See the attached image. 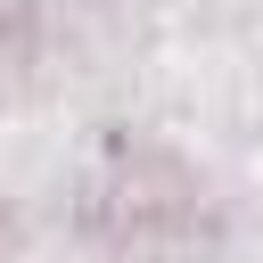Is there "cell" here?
I'll return each mask as SVG.
<instances>
[{
  "mask_svg": "<svg viewBox=\"0 0 263 263\" xmlns=\"http://www.w3.org/2000/svg\"><path fill=\"white\" fill-rule=\"evenodd\" d=\"M90 214H99L107 238H173V230H189V214H197V181H189L173 156L148 148V156H123V164L99 181Z\"/></svg>",
  "mask_w": 263,
  "mask_h": 263,
  "instance_id": "obj_1",
  "label": "cell"
},
{
  "mask_svg": "<svg viewBox=\"0 0 263 263\" xmlns=\"http://www.w3.org/2000/svg\"><path fill=\"white\" fill-rule=\"evenodd\" d=\"M25 8H33V0H0V33H16V25H25Z\"/></svg>",
  "mask_w": 263,
  "mask_h": 263,
  "instance_id": "obj_2",
  "label": "cell"
},
{
  "mask_svg": "<svg viewBox=\"0 0 263 263\" xmlns=\"http://www.w3.org/2000/svg\"><path fill=\"white\" fill-rule=\"evenodd\" d=\"M8 238H16V222H8V214H0V255H8Z\"/></svg>",
  "mask_w": 263,
  "mask_h": 263,
  "instance_id": "obj_3",
  "label": "cell"
}]
</instances>
